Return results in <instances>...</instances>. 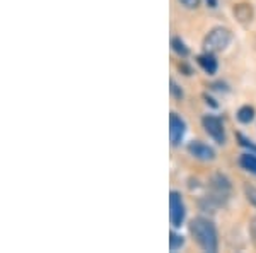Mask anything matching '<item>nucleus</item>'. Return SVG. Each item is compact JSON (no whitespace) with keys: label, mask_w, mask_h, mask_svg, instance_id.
<instances>
[{"label":"nucleus","mask_w":256,"mask_h":253,"mask_svg":"<svg viewBox=\"0 0 256 253\" xmlns=\"http://www.w3.org/2000/svg\"><path fill=\"white\" fill-rule=\"evenodd\" d=\"M251 234H253V239H254V243H256V217L251 221Z\"/></svg>","instance_id":"dca6fc26"},{"label":"nucleus","mask_w":256,"mask_h":253,"mask_svg":"<svg viewBox=\"0 0 256 253\" xmlns=\"http://www.w3.org/2000/svg\"><path fill=\"white\" fill-rule=\"evenodd\" d=\"M207 6L212 7V9H216V7H217V0H207Z\"/></svg>","instance_id":"f3484780"},{"label":"nucleus","mask_w":256,"mask_h":253,"mask_svg":"<svg viewBox=\"0 0 256 253\" xmlns=\"http://www.w3.org/2000/svg\"><path fill=\"white\" fill-rule=\"evenodd\" d=\"M236 117L241 123H251L254 118V108L253 106H241L238 110Z\"/></svg>","instance_id":"1a4fd4ad"},{"label":"nucleus","mask_w":256,"mask_h":253,"mask_svg":"<svg viewBox=\"0 0 256 253\" xmlns=\"http://www.w3.org/2000/svg\"><path fill=\"white\" fill-rule=\"evenodd\" d=\"M178 2L183 7H186V9H196L200 6V0H178Z\"/></svg>","instance_id":"4468645a"},{"label":"nucleus","mask_w":256,"mask_h":253,"mask_svg":"<svg viewBox=\"0 0 256 253\" xmlns=\"http://www.w3.org/2000/svg\"><path fill=\"white\" fill-rule=\"evenodd\" d=\"M169 219L174 227H180L184 221V215H186V209H184V202L180 192H171L169 195Z\"/></svg>","instance_id":"7ed1b4c3"},{"label":"nucleus","mask_w":256,"mask_h":253,"mask_svg":"<svg viewBox=\"0 0 256 253\" xmlns=\"http://www.w3.org/2000/svg\"><path fill=\"white\" fill-rule=\"evenodd\" d=\"M230 40H232V35H230L229 30L226 28H216L207 35V38L204 41V47L207 52L216 53V52H222L229 47Z\"/></svg>","instance_id":"f03ea898"},{"label":"nucleus","mask_w":256,"mask_h":253,"mask_svg":"<svg viewBox=\"0 0 256 253\" xmlns=\"http://www.w3.org/2000/svg\"><path fill=\"white\" fill-rule=\"evenodd\" d=\"M171 93L174 94V98H178V99H181V96H183V93H181V89L176 86L174 81H171Z\"/></svg>","instance_id":"2eb2a0df"},{"label":"nucleus","mask_w":256,"mask_h":253,"mask_svg":"<svg viewBox=\"0 0 256 253\" xmlns=\"http://www.w3.org/2000/svg\"><path fill=\"white\" fill-rule=\"evenodd\" d=\"M190 231H192L195 241L200 244V248L204 251H217L218 239H217V231L212 221L205 217H195L190 222Z\"/></svg>","instance_id":"f257e3e1"},{"label":"nucleus","mask_w":256,"mask_h":253,"mask_svg":"<svg viewBox=\"0 0 256 253\" xmlns=\"http://www.w3.org/2000/svg\"><path fill=\"white\" fill-rule=\"evenodd\" d=\"M188 152L192 154L195 159L200 161H212L216 157V152H214L212 147H208L207 144L200 142V140H193V142L188 144Z\"/></svg>","instance_id":"423d86ee"},{"label":"nucleus","mask_w":256,"mask_h":253,"mask_svg":"<svg viewBox=\"0 0 256 253\" xmlns=\"http://www.w3.org/2000/svg\"><path fill=\"white\" fill-rule=\"evenodd\" d=\"M184 132H186V123L184 120L176 113H171L169 117V139H171L172 146H180L181 140L184 137Z\"/></svg>","instance_id":"39448f33"},{"label":"nucleus","mask_w":256,"mask_h":253,"mask_svg":"<svg viewBox=\"0 0 256 253\" xmlns=\"http://www.w3.org/2000/svg\"><path fill=\"white\" fill-rule=\"evenodd\" d=\"M198 64H200V67L205 70V72L208 74V76H214V74L217 72V60L216 57H214V53H204V55L198 57Z\"/></svg>","instance_id":"0eeeda50"},{"label":"nucleus","mask_w":256,"mask_h":253,"mask_svg":"<svg viewBox=\"0 0 256 253\" xmlns=\"http://www.w3.org/2000/svg\"><path fill=\"white\" fill-rule=\"evenodd\" d=\"M244 193H246L248 202H250V204H253L256 207V188H254V186L246 185L244 186Z\"/></svg>","instance_id":"ddd939ff"},{"label":"nucleus","mask_w":256,"mask_h":253,"mask_svg":"<svg viewBox=\"0 0 256 253\" xmlns=\"http://www.w3.org/2000/svg\"><path fill=\"white\" fill-rule=\"evenodd\" d=\"M171 47H172V50L178 53L180 57H186L188 55V48H186V45L181 41V38H172L171 40Z\"/></svg>","instance_id":"9b49d317"},{"label":"nucleus","mask_w":256,"mask_h":253,"mask_svg":"<svg viewBox=\"0 0 256 253\" xmlns=\"http://www.w3.org/2000/svg\"><path fill=\"white\" fill-rule=\"evenodd\" d=\"M239 164H241L242 169H246V171L256 175V154L254 152H246V154H242L239 157Z\"/></svg>","instance_id":"6e6552de"},{"label":"nucleus","mask_w":256,"mask_h":253,"mask_svg":"<svg viewBox=\"0 0 256 253\" xmlns=\"http://www.w3.org/2000/svg\"><path fill=\"white\" fill-rule=\"evenodd\" d=\"M183 244H184L183 236L174 233V231H171V233H169V248H171V251H176L178 248H181Z\"/></svg>","instance_id":"9d476101"},{"label":"nucleus","mask_w":256,"mask_h":253,"mask_svg":"<svg viewBox=\"0 0 256 253\" xmlns=\"http://www.w3.org/2000/svg\"><path fill=\"white\" fill-rule=\"evenodd\" d=\"M202 123H204L205 132L216 140L217 144H226V130H224V123H222L220 118L214 117V115H205L202 118Z\"/></svg>","instance_id":"20e7f679"},{"label":"nucleus","mask_w":256,"mask_h":253,"mask_svg":"<svg viewBox=\"0 0 256 253\" xmlns=\"http://www.w3.org/2000/svg\"><path fill=\"white\" fill-rule=\"evenodd\" d=\"M238 140H239V144H241L242 147H246L250 152H254V154H256V144L253 142V140L246 139V137L241 135V134H238Z\"/></svg>","instance_id":"f8f14e48"}]
</instances>
